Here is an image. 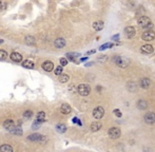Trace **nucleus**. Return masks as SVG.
I'll list each match as a JSON object with an SVG mask.
<instances>
[{
    "instance_id": "nucleus-41",
    "label": "nucleus",
    "mask_w": 155,
    "mask_h": 152,
    "mask_svg": "<svg viewBox=\"0 0 155 152\" xmlns=\"http://www.w3.org/2000/svg\"><path fill=\"white\" fill-rule=\"evenodd\" d=\"M112 39H113V40H116V39H118V35H115L114 37H112Z\"/></svg>"
},
{
    "instance_id": "nucleus-43",
    "label": "nucleus",
    "mask_w": 155,
    "mask_h": 152,
    "mask_svg": "<svg viewBox=\"0 0 155 152\" xmlns=\"http://www.w3.org/2000/svg\"><path fill=\"white\" fill-rule=\"evenodd\" d=\"M1 43H3V40H2V39H0V45H1Z\"/></svg>"
},
{
    "instance_id": "nucleus-14",
    "label": "nucleus",
    "mask_w": 155,
    "mask_h": 152,
    "mask_svg": "<svg viewBox=\"0 0 155 152\" xmlns=\"http://www.w3.org/2000/svg\"><path fill=\"white\" fill-rule=\"evenodd\" d=\"M139 85H140V87H142L143 89H148L150 87V85H151V81H150L149 78H143L142 80H140Z\"/></svg>"
},
{
    "instance_id": "nucleus-5",
    "label": "nucleus",
    "mask_w": 155,
    "mask_h": 152,
    "mask_svg": "<svg viewBox=\"0 0 155 152\" xmlns=\"http://www.w3.org/2000/svg\"><path fill=\"white\" fill-rule=\"evenodd\" d=\"M142 38H143V40H145V41H151V40H154V39H155V32H153V31H146V32L143 33Z\"/></svg>"
},
{
    "instance_id": "nucleus-29",
    "label": "nucleus",
    "mask_w": 155,
    "mask_h": 152,
    "mask_svg": "<svg viewBox=\"0 0 155 152\" xmlns=\"http://www.w3.org/2000/svg\"><path fill=\"white\" fill-rule=\"evenodd\" d=\"M33 116V112L32 110H26L24 113H23V117L24 118H32Z\"/></svg>"
},
{
    "instance_id": "nucleus-25",
    "label": "nucleus",
    "mask_w": 155,
    "mask_h": 152,
    "mask_svg": "<svg viewBox=\"0 0 155 152\" xmlns=\"http://www.w3.org/2000/svg\"><path fill=\"white\" fill-rule=\"evenodd\" d=\"M44 117H45V114H44V112H38V114H37V116H36V120H38V121H43L44 120Z\"/></svg>"
},
{
    "instance_id": "nucleus-20",
    "label": "nucleus",
    "mask_w": 155,
    "mask_h": 152,
    "mask_svg": "<svg viewBox=\"0 0 155 152\" xmlns=\"http://www.w3.org/2000/svg\"><path fill=\"white\" fill-rule=\"evenodd\" d=\"M22 66L26 69H33L34 68V62L32 60H29V59H26L22 62Z\"/></svg>"
},
{
    "instance_id": "nucleus-7",
    "label": "nucleus",
    "mask_w": 155,
    "mask_h": 152,
    "mask_svg": "<svg viewBox=\"0 0 155 152\" xmlns=\"http://www.w3.org/2000/svg\"><path fill=\"white\" fill-rule=\"evenodd\" d=\"M145 121L147 122V124H149V125L154 124V122H155V113L150 112V113L146 114V116H145Z\"/></svg>"
},
{
    "instance_id": "nucleus-40",
    "label": "nucleus",
    "mask_w": 155,
    "mask_h": 152,
    "mask_svg": "<svg viewBox=\"0 0 155 152\" xmlns=\"http://www.w3.org/2000/svg\"><path fill=\"white\" fill-rule=\"evenodd\" d=\"M80 60H81V61H86V60H88V57H82Z\"/></svg>"
},
{
    "instance_id": "nucleus-26",
    "label": "nucleus",
    "mask_w": 155,
    "mask_h": 152,
    "mask_svg": "<svg viewBox=\"0 0 155 152\" xmlns=\"http://www.w3.org/2000/svg\"><path fill=\"white\" fill-rule=\"evenodd\" d=\"M69 75L68 74H61L60 76H59V81L60 82H67L68 80H69Z\"/></svg>"
},
{
    "instance_id": "nucleus-33",
    "label": "nucleus",
    "mask_w": 155,
    "mask_h": 152,
    "mask_svg": "<svg viewBox=\"0 0 155 152\" xmlns=\"http://www.w3.org/2000/svg\"><path fill=\"white\" fill-rule=\"evenodd\" d=\"M4 9H6V3L0 0V10H4Z\"/></svg>"
},
{
    "instance_id": "nucleus-34",
    "label": "nucleus",
    "mask_w": 155,
    "mask_h": 152,
    "mask_svg": "<svg viewBox=\"0 0 155 152\" xmlns=\"http://www.w3.org/2000/svg\"><path fill=\"white\" fill-rule=\"evenodd\" d=\"M60 64L63 67V66H67L68 64V60L66 58H60Z\"/></svg>"
},
{
    "instance_id": "nucleus-12",
    "label": "nucleus",
    "mask_w": 155,
    "mask_h": 152,
    "mask_svg": "<svg viewBox=\"0 0 155 152\" xmlns=\"http://www.w3.org/2000/svg\"><path fill=\"white\" fill-rule=\"evenodd\" d=\"M140 50H142V52L144 54H151V53H153V51H154V49H153V47L151 45H144L142 48H140Z\"/></svg>"
},
{
    "instance_id": "nucleus-2",
    "label": "nucleus",
    "mask_w": 155,
    "mask_h": 152,
    "mask_svg": "<svg viewBox=\"0 0 155 152\" xmlns=\"http://www.w3.org/2000/svg\"><path fill=\"white\" fill-rule=\"evenodd\" d=\"M113 61L120 68H127L128 67V64H129V61L127 59H125V58H122V57H120V56H114Z\"/></svg>"
},
{
    "instance_id": "nucleus-30",
    "label": "nucleus",
    "mask_w": 155,
    "mask_h": 152,
    "mask_svg": "<svg viewBox=\"0 0 155 152\" xmlns=\"http://www.w3.org/2000/svg\"><path fill=\"white\" fill-rule=\"evenodd\" d=\"M55 75H57V76H60L61 74H62V66L60 64V66H58L57 68L55 69Z\"/></svg>"
},
{
    "instance_id": "nucleus-28",
    "label": "nucleus",
    "mask_w": 155,
    "mask_h": 152,
    "mask_svg": "<svg viewBox=\"0 0 155 152\" xmlns=\"http://www.w3.org/2000/svg\"><path fill=\"white\" fill-rule=\"evenodd\" d=\"M8 57V53L4 50H0V60H4Z\"/></svg>"
},
{
    "instance_id": "nucleus-1",
    "label": "nucleus",
    "mask_w": 155,
    "mask_h": 152,
    "mask_svg": "<svg viewBox=\"0 0 155 152\" xmlns=\"http://www.w3.org/2000/svg\"><path fill=\"white\" fill-rule=\"evenodd\" d=\"M77 92H78L81 96H88L90 92H91V88L89 85H86V84H81L77 87Z\"/></svg>"
},
{
    "instance_id": "nucleus-4",
    "label": "nucleus",
    "mask_w": 155,
    "mask_h": 152,
    "mask_svg": "<svg viewBox=\"0 0 155 152\" xmlns=\"http://www.w3.org/2000/svg\"><path fill=\"white\" fill-rule=\"evenodd\" d=\"M103 115H104V109H103L102 107H96L95 109L93 110V116L96 119L102 118Z\"/></svg>"
},
{
    "instance_id": "nucleus-37",
    "label": "nucleus",
    "mask_w": 155,
    "mask_h": 152,
    "mask_svg": "<svg viewBox=\"0 0 155 152\" xmlns=\"http://www.w3.org/2000/svg\"><path fill=\"white\" fill-rule=\"evenodd\" d=\"M107 58H108V56H105V55H104V56H100L98 59H99L100 62H102V61H105V60H107Z\"/></svg>"
},
{
    "instance_id": "nucleus-22",
    "label": "nucleus",
    "mask_w": 155,
    "mask_h": 152,
    "mask_svg": "<svg viewBox=\"0 0 155 152\" xmlns=\"http://www.w3.org/2000/svg\"><path fill=\"white\" fill-rule=\"evenodd\" d=\"M56 130L59 132V133H65L67 131V126L63 125V124H58L56 126Z\"/></svg>"
},
{
    "instance_id": "nucleus-21",
    "label": "nucleus",
    "mask_w": 155,
    "mask_h": 152,
    "mask_svg": "<svg viewBox=\"0 0 155 152\" xmlns=\"http://www.w3.org/2000/svg\"><path fill=\"white\" fill-rule=\"evenodd\" d=\"M0 152H13V148L10 145H2L0 146Z\"/></svg>"
},
{
    "instance_id": "nucleus-18",
    "label": "nucleus",
    "mask_w": 155,
    "mask_h": 152,
    "mask_svg": "<svg viewBox=\"0 0 155 152\" xmlns=\"http://www.w3.org/2000/svg\"><path fill=\"white\" fill-rule=\"evenodd\" d=\"M41 134H38V133H34V134H31L29 137H27V140L29 141H33V142H39V140L41 139Z\"/></svg>"
},
{
    "instance_id": "nucleus-31",
    "label": "nucleus",
    "mask_w": 155,
    "mask_h": 152,
    "mask_svg": "<svg viewBox=\"0 0 155 152\" xmlns=\"http://www.w3.org/2000/svg\"><path fill=\"white\" fill-rule=\"evenodd\" d=\"M129 86H128V89L131 91V92H135V90H136V85L135 84H133V82H130V84H128Z\"/></svg>"
},
{
    "instance_id": "nucleus-9",
    "label": "nucleus",
    "mask_w": 155,
    "mask_h": 152,
    "mask_svg": "<svg viewBox=\"0 0 155 152\" xmlns=\"http://www.w3.org/2000/svg\"><path fill=\"white\" fill-rule=\"evenodd\" d=\"M125 34L127 35V37H129V38H132V37H134L135 36V29L133 27V26H127L125 29Z\"/></svg>"
},
{
    "instance_id": "nucleus-3",
    "label": "nucleus",
    "mask_w": 155,
    "mask_h": 152,
    "mask_svg": "<svg viewBox=\"0 0 155 152\" xmlns=\"http://www.w3.org/2000/svg\"><path fill=\"white\" fill-rule=\"evenodd\" d=\"M108 134H109V136L111 137V139L116 140V139H118V137L121 135V131H120V129H118L116 127H113V128L109 129Z\"/></svg>"
},
{
    "instance_id": "nucleus-17",
    "label": "nucleus",
    "mask_w": 155,
    "mask_h": 152,
    "mask_svg": "<svg viewBox=\"0 0 155 152\" xmlns=\"http://www.w3.org/2000/svg\"><path fill=\"white\" fill-rule=\"evenodd\" d=\"M103 26H104V24H103V22H102L101 20L95 21V22L93 23V27H94L95 31H101L102 29H103Z\"/></svg>"
},
{
    "instance_id": "nucleus-27",
    "label": "nucleus",
    "mask_w": 155,
    "mask_h": 152,
    "mask_svg": "<svg viewBox=\"0 0 155 152\" xmlns=\"http://www.w3.org/2000/svg\"><path fill=\"white\" fill-rule=\"evenodd\" d=\"M78 56H79L78 53H68V54H67V57H68L70 60H72V61H74L75 57H78Z\"/></svg>"
},
{
    "instance_id": "nucleus-39",
    "label": "nucleus",
    "mask_w": 155,
    "mask_h": 152,
    "mask_svg": "<svg viewBox=\"0 0 155 152\" xmlns=\"http://www.w3.org/2000/svg\"><path fill=\"white\" fill-rule=\"evenodd\" d=\"M152 26H153V24H152V23H150V24H149V25H148V26H147L146 29H148V30H150V29H151Z\"/></svg>"
},
{
    "instance_id": "nucleus-15",
    "label": "nucleus",
    "mask_w": 155,
    "mask_h": 152,
    "mask_svg": "<svg viewBox=\"0 0 155 152\" xmlns=\"http://www.w3.org/2000/svg\"><path fill=\"white\" fill-rule=\"evenodd\" d=\"M102 127V125L100 124L99 121H94L91 124V131H93V132H97L98 130H100Z\"/></svg>"
},
{
    "instance_id": "nucleus-35",
    "label": "nucleus",
    "mask_w": 155,
    "mask_h": 152,
    "mask_svg": "<svg viewBox=\"0 0 155 152\" xmlns=\"http://www.w3.org/2000/svg\"><path fill=\"white\" fill-rule=\"evenodd\" d=\"M114 114H115V116H117V117H121V115H122L121 112L119 111L118 109H115V110H114Z\"/></svg>"
},
{
    "instance_id": "nucleus-11",
    "label": "nucleus",
    "mask_w": 155,
    "mask_h": 152,
    "mask_svg": "<svg viewBox=\"0 0 155 152\" xmlns=\"http://www.w3.org/2000/svg\"><path fill=\"white\" fill-rule=\"evenodd\" d=\"M66 40L63 39V38H57L55 41H54V46L57 48V49H62V48H65L66 47Z\"/></svg>"
},
{
    "instance_id": "nucleus-32",
    "label": "nucleus",
    "mask_w": 155,
    "mask_h": 152,
    "mask_svg": "<svg viewBox=\"0 0 155 152\" xmlns=\"http://www.w3.org/2000/svg\"><path fill=\"white\" fill-rule=\"evenodd\" d=\"M111 47H113V43H105V45H103V46L100 47V50H104V49L111 48Z\"/></svg>"
},
{
    "instance_id": "nucleus-19",
    "label": "nucleus",
    "mask_w": 155,
    "mask_h": 152,
    "mask_svg": "<svg viewBox=\"0 0 155 152\" xmlns=\"http://www.w3.org/2000/svg\"><path fill=\"white\" fill-rule=\"evenodd\" d=\"M147 107H148V104H147V101L144 100V99H140L137 103V108L140 109V110H146Z\"/></svg>"
},
{
    "instance_id": "nucleus-6",
    "label": "nucleus",
    "mask_w": 155,
    "mask_h": 152,
    "mask_svg": "<svg viewBox=\"0 0 155 152\" xmlns=\"http://www.w3.org/2000/svg\"><path fill=\"white\" fill-rule=\"evenodd\" d=\"M137 22H138V24L142 27H147L148 25L151 23V20H150L149 17H147V16H142L140 18H138Z\"/></svg>"
},
{
    "instance_id": "nucleus-10",
    "label": "nucleus",
    "mask_w": 155,
    "mask_h": 152,
    "mask_svg": "<svg viewBox=\"0 0 155 152\" xmlns=\"http://www.w3.org/2000/svg\"><path fill=\"white\" fill-rule=\"evenodd\" d=\"M42 69H43L44 71H46V72H51L54 69V63L52 61L46 60V61H44L43 63H42Z\"/></svg>"
},
{
    "instance_id": "nucleus-42",
    "label": "nucleus",
    "mask_w": 155,
    "mask_h": 152,
    "mask_svg": "<svg viewBox=\"0 0 155 152\" xmlns=\"http://www.w3.org/2000/svg\"><path fill=\"white\" fill-rule=\"evenodd\" d=\"M92 64H93V62H89V63L86 64V66H87V67H90V66H92Z\"/></svg>"
},
{
    "instance_id": "nucleus-16",
    "label": "nucleus",
    "mask_w": 155,
    "mask_h": 152,
    "mask_svg": "<svg viewBox=\"0 0 155 152\" xmlns=\"http://www.w3.org/2000/svg\"><path fill=\"white\" fill-rule=\"evenodd\" d=\"M11 59L15 62H20L21 59H22V56H21V54H19L17 52H13L11 54Z\"/></svg>"
},
{
    "instance_id": "nucleus-8",
    "label": "nucleus",
    "mask_w": 155,
    "mask_h": 152,
    "mask_svg": "<svg viewBox=\"0 0 155 152\" xmlns=\"http://www.w3.org/2000/svg\"><path fill=\"white\" fill-rule=\"evenodd\" d=\"M3 127H4L6 130H9V131L11 132L12 130L15 128L16 126H15V122H14L12 119H6V120L3 122Z\"/></svg>"
},
{
    "instance_id": "nucleus-23",
    "label": "nucleus",
    "mask_w": 155,
    "mask_h": 152,
    "mask_svg": "<svg viewBox=\"0 0 155 152\" xmlns=\"http://www.w3.org/2000/svg\"><path fill=\"white\" fill-rule=\"evenodd\" d=\"M25 42H26V45H29V46L35 45V38L33 37V36H26L25 37Z\"/></svg>"
},
{
    "instance_id": "nucleus-24",
    "label": "nucleus",
    "mask_w": 155,
    "mask_h": 152,
    "mask_svg": "<svg viewBox=\"0 0 155 152\" xmlns=\"http://www.w3.org/2000/svg\"><path fill=\"white\" fill-rule=\"evenodd\" d=\"M11 133L15 134V135H21V134H22V129H21L20 127H17V126H16V127L11 131Z\"/></svg>"
},
{
    "instance_id": "nucleus-36",
    "label": "nucleus",
    "mask_w": 155,
    "mask_h": 152,
    "mask_svg": "<svg viewBox=\"0 0 155 152\" xmlns=\"http://www.w3.org/2000/svg\"><path fill=\"white\" fill-rule=\"evenodd\" d=\"M40 124H41L40 121L36 120V121H35L34 124H33V128H34V129H37V128H39V127H40Z\"/></svg>"
},
{
    "instance_id": "nucleus-38",
    "label": "nucleus",
    "mask_w": 155,
    "mask_h": 152,
    "mask_svg": "<svg viewBox=\"0 0 155 152\" xmlns=\"http://www.w3.org/2000/svg\"><path fill=\"white\" fill-rule=\"evenodd\" d=\"M95 53V50H91V51H89V52L87 53L88 55H90V54H94Z\"/></svg>"
},
{
    "instance_id": "nucleus-13",
    "label": "nucleus",
    "mask_w": 155,
    "mask_h": 152,
    "mask_svg": "<svg viewBox=\"0 0 155 152\" xmlns=\"http://www.w3.org/2000/svg\"><path fill=\"white\" fill-rule=\"evenodd\" d=\"M71 107H70V105L68 104H62L61 107H60V111L62 114H70L71 113Z\"/></svg>"
}]
</instances>
